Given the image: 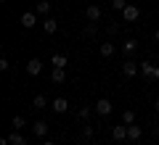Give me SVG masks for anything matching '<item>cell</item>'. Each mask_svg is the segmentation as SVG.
Masks as SVG:
<instances>
[{
	"mask_svg": "<svg viewBox=\"0 0 159 145\" xmlns=\"http://www.w3.org/2000/svg\"><path fill=\"white\" fill-rule=\"evenodd\" d=\"M141 69H143V77H146L148 82H157V79H159V66H154V63H146V61H143Z\"/></svg>",
	"mask_w": 159,
	"mask_h": 145,
	"instance_id": "obj_1",
	"label": "cell"
},
{
	"mask_svg": "<svg viewBox=\"0 0 159 145\" xmlns=\"http://www.w3.org/2000/svg\"><path fill=\"white\" fill-rule=\"evenodd\" d=\"M138 16H141V8L138 6H127L125 11H122V19H125V21H138Z\"/></svg>",
	"mask_w": 159,
	"mask_h": 145,
	"instance_id": "obj_2",
	"label": "cell"
},
{
	"mask_svg": "<svg viewBox=\"0 0 159 145\" xmlns=\"http://www.w3.org/2000/svg\"><path fill=\"white\" fill-rule=\"evenodd\" d=\"M135 74H138V63H135V61H125V63H122V77L133 79Z\"/></svg>",
	"mask_w": 159,
	"mask_h": 145,
	"instance_id": "obj_3",
	"label": "cell"
},
{
	"mask_svg": "<svg viewBox=\"0 0 159 145\" xmlns=\"http://www.w3.org/2000/svg\"><path fill=\"white\" fill-rule=\"evenodd\" d=\"M34 24H37V13H34V11L21 13V27H24V29H32Z\"/></svg>",
	"mask_w": 159,
	"mask_h": 145,
	"instance_id": "obj_4",
	"label": "cell"
},
{
	"mask_svg": "<svg viewBox=\"0 0 159 145\" xmlns=\"http://www.w3.org/2000/svg\"><path fill=\"white\" fill-rule=\"evenodd\" d=\"M111 140H117V143H122V140H127V124L122 127V124H117V127H111Z\"/></svg>",
	"mask_w": 159,
	"mask_h": 145,
	"instance_id": "obj_5",
	"label": "cell"
},
{
	"mask_svg": "<svg viewBox=\"0 0 159 145\" xmlns=\"http://www.w3.org/2000/svg\"><path fill=\"white\" fill-rule=\"evenodd\" d=\"M40 71H43V63H40V58H32V61H27V74H29V77H37Z\"/></svg>",
	"mask_w": 159,
	"mask_h": 145,
	"instance_id": "obj_6",
	"label": "cell"
},
{
	"mask_svg": "<svg viewBox=\"0 0 159 145\" xmlns=\"http://www.w3.org/2000/svg\"><path fill=\"white\" fill-rule=\"evenodd\" d=\"M96 113H101V116H109V113H111V100L101 98V100L96 103Z\"/></svg>",
	"mask_w": 159,
	"mask_h": 145,
	"instance_id": "obj_7",
	"label": "cell"
},
{
	"mask_svg": "<svg viewBox=\"0 0 159 145\" xmlns=\"http://www.w3.org/2000/svg\"><path fill=\"white\" fill-rule=\"evenodd\" d=\"M51 108H53L56 113H66V111H69V100H66V98H56V100L51 103Z\"/></svg>",
	"mask_w": 159,
	"mask_h": 145,
	"instance_id": "obj_8",
	"label": "cell"
},
{
	"mask_svg": "<svg viewBox=\"0 0 159 145\" xmlns=\"http://www.w3.org/2000/svg\"><path fill=\"white\" fill-rule=\"evenodd\" d=\"M141 134H143V129H141V127H135V124H127V140L138 143V140H141Z\"/></svg>",
	"mask_w": 159,
	"mask_h": 145,
	"instance_id": "obj_9",
	"label": "cell"
},
{
	"mask_svg": "<svg viewBox=\"0 0 159 145\" xmlns=\"http://www.w3.org/2000/svg\"><path fill=\"white\" fill-rule=\"evenodd\" d=\"M85 16H88V21H93V24H96L98 19H101V8H98V6H88Z\"/></svg>",
	"mask_w": 159,
	"mask_h": 145,
	"instance_id": "obj_10",
	"label": "cell"
},
{
	"mask_svg": "<svg viewBox=\"0 0 159 145\" xmlns=\"http://www.w3.org/2000/svg\"><path fill=\"white\" fill-rule=\"evenodd\" d=\"M43 29H45L48 34H56V32H58V21H56V19H51V16H48L45 21H43Z\"/></svg>",
	"mask_w": 159,
	"mask_h": 145,
	"instance_id": "obj_11",
	"label": "cell"
},
{
	"mask_svg": "<svg viewBox=\"0 0 159 145\" xmlns=\"http://www.w3.org/2000/svg\"><path fill=\"white\" fill-rule=\"evenodd\" d=\"M51 63H53V69H64V66H66V56H61V53H53V56H51Z\"/></svg>",
	"mask_w": 159,
	"mask_h": 145,
	"instance_id": "obj_12",
	"label": "cell"
},
{
	"mask_svg": "<svg viewBox=\"0 0 159 145\" xmlns=\"http://www.w3.org/2000/svg\"><path fill=\"white\" fill-rule=\"evenodd\" d=\"M32 132L37 134V137H45V134H48V124L45 122H34L32 124Z\"/></svg>",
	"mask_w": 159,
	"mask_h": 145,
	"instance_id": "obj_13",
	"label": "cell"
},
{
	"mask_svg": "<svg viewBox=\"0 0 159 145\" xmlns=\"http://www.w3.org/2000/svg\"><path fill=\"white\" fill-rule=\"evenodd\" d=\"M8 140H11V145H27V140H24V134L19 132V129H13V132L8 134Z\"/></svg>",
	"mask_w": 159,
	"mask_h": 145,
	"instance_id": "obj_14",
	"label": "cell"
},
{
	"mask_svg": "<svg viewBox=\"0 0 159 145\" xmlns=\"http://www.w3.org/2000/svg\"><path fill=\"white\" fill-rule=\"evenodd\" d=\"M34 13L48 16V13H51V0H40V3H37V11H34Z\"/></svg>",
	"mask_w": 159,
	"mask_h": 145,
	"instance_id": "obj_15",
	"label": "cell"
},
{
	"mask_svg": "<svg viewBox=\"0 0 159 145\" xmlns=\"http://www.w3.org/2000/svg\"><path fill=\"white\" fill-rule=\"evenodd\" d=\"M114 56V45L111 42H101V58H111Z\"/></svg>",
	"mask_w": 159,
	"mask_h": 145,
	"instance_id": "obj_16",
	"label": "cell"
},
{
	"mask_svg": "<svg viewBox=\"0 0 159 145\" xmlns=\"http://www.w3.org/2000/svg\"><path fill=\"white\" fill-rule=\"evenodd\" d=\"M122 124H135V111H133V108L122 111Z\"/></svg>",
	"mask_w": 159,
	"mask_h": 145,
	"instance_id": "obj_17",
	"label": "cell"
},
{
	"mask_svg": "<svg viewBox=\"0 0 159 145\" xmlns=\"http://www.w3.org/2000/svg\"><path fill=\"white\" fill-rule=\"evenodd\" d=\"M51 79H53V82H56V84H61L64 79H66V74H64V69H53V74H51Z\"/></svg>",
	"mask_w": 159,
	"mask_h": 145,
	"instance_id": "obj_18",
	"label": "cell"
},
{
	"mask_svg": "<svg viewBox=\"0 0 159 145\" xmlns=\"http://www.w3.org/2000/svg\"><path fill=\"white\" fill-rule=\"evenodd\" d=\"M24 124H27V119H24V116H21V113H16V116H13V119H11V127H13V129H21V127H24Z\"/></svg>",
	"mask_w": 159,
	"mask_h": 145,
	"instance_id": "obj_19",
	"label": "cell"
},
{
	"mask_svg": "<svg viewBox=\"0 0 159 145\" xmlns=\"http://www.w3.org/2000/svg\"><path fill=\"white\" fill-rule=\"evenodd\" d=\"M127 53H135L138 50V40H125V45H122Z\"/></svg>",
	"mask_w": 159,
	"mask_h": 145,
	"instance_id": "obj_20",
	"label": "cell"
},
{
	"mask_svg": "<svg viewBox=\"0 0 159 145\" xmlns=\"http://www.w3.org/2000/svg\"><path fill=\"white\" fill-rule=\"evenodd\" d=\"M45 106H48L45 95H34V108H37V111H40V108H45Z\"/></svg>",
	"mask_w": 159,
	"mask_h": 145,
	"instance_id": "obj_21",
	"label": "cell"
},
{
	"mask_svg": "<svg viewBox=\"0 0 159 145\" xmlns=\"http://www.w3.org/2000/svg\"><path fill=\"white\" fill-rule=\"evenodd\" d=\"M111 8H114V11H125L127 3H125V0H111Z\"/></svg>",
	"mask_w": 159,
	"mask_h": 145,
	"instance_id": "obj_22",
	"label": "cell"
},
{
	"mask_svg": "<svg viewBox=\"0 0 159 145\" xmlns=\"http://www.w3.org/2000/svg\"><path fill=\"white\" fill-rule=\"evenodd\" d=\"M77 119H82V122H88V119H90V108H80Z\"/></svg>",
	"mask_w": 159,
	"mask_h": 145,
	"instance_id": "obj_23",
	"label": "cell"
},
{
	"mask_svg": "<svg viewBox=\"0 0 159 145\" xmlns=\"http://www.w3.org/2000/svg\"><path fill=\"white\" fill-rule=\"evenodd\" d=\"M93 132H96V129H93L90 124H88V127L82 129V140H90V137H93Z\"/></svg>",
	"mask_w": 159,
	"mask_h": 145,
	"instance_id": "obj_24",
	"label": "cell"
},
{
	"mask_svg": "<svg viewBox=\"0 0 159 145\" xmlns=\"http://www.w3.org/2000/svg\"><path fill=\"white\" fill-rule=\"evenodd\" d=\"M0 69H3V71H8V69H11V63H8V58H0Z\"/></svg>",
	"mask_w": 159,
	"mask_h": 145,
	"instance_id": "obj_25",
	"label": "cell"
},
{
	"mask_svg": "<svg viewBox=\"0 0 159 145\" xmlns=\"http://www.w3.org/2000/svg\"><path fill=\"white\" fill-rule=\"evenodd\" d=\"M154 108H157V113H159V98H157V103H154Z\"/></svg>",
	"mask_w": 159,
	"mask_h": 145,
	"instance_id": "obj_26",
	"label": "cell"
},
{
	"mask_svg": "<svg viewBox=\"0 0 159 145\" xmlns=\"http://www.w3.org/2000/svg\"><path fill=\"white\" fill-rule=\"evenodd\" d=\"M154 37H157V42H159V29H157V32H154Z\"/></svg>",
	"mask_w": 159,
	"mask_h": 145,
	"instance_id": "obj_27",
	"label": "cell"
},
{
	"mask_svg": "<svg viewBox=\"0 0 159 145\" xmlns=\"http://www.w3.org/2000/svg\"><path fill=\"white\" fill-rule=\"evenodd\" d=\"M45 145H58V143H53V140H48V143H45Z\"/></svg>",
	"mask_w": 159,
	"mask_h": 145,
	"instance_id": "obj_28",
	"label": "cell"
},
{
	"mask_svg": "<svg viewBox=\"0 0 159 145\" xmlns=\"http://www.w3.org/2000/svg\"><path fill=\"white\" fill-rule=\"evenodd\" d=\"M90 145H98V143H90Z\"/></svg>",
	"mask_w": 159,
	"mask_h": 145,
	"instance_id": "obj_29",
	"label": "cell"
}]
</instances>
